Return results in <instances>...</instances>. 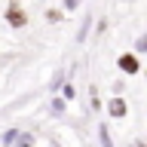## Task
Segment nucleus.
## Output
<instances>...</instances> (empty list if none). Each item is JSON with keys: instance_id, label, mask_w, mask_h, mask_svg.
I'll list each match as a JSON object with an SVG mask.
<instances>
[{"instance_id": "39448f33", "label": "nucleus", "mask_w": 147, "mask_h": 147, "mask_svg": "<svg viewBox=\"0 0 147 147\" xmlns=\"http://www.w3.org/2000/svg\"><path fill=\"white\" fill-rule=\"evenodd\" d=\"M98 141H101V147H113V138H110L107 123H98Z\"/></svg>"}, {"instance_id": "9d476101", "label": "nucleus", "mask_w": 147, "mask_h": 147, "mask_svg": "<svg viewBox=\"0 0 147 147\" xmlns=\"http://www.w3.org/2000/svg\"><path fill=\"white\" fill-rule=\"evenodd\" d=\"M80 6H83V0H61V9H64V12H77Z\"/></svg>"}, {"instance_id": "20e7f679", "label": "nucleus", "mask_w": 147, "mask_h": 147, "mask_svg": "<svg viewBox=\"0 0 147 147\" xmlns=\"http://www.w3.org/2000/svg\"><path fill=\"white\" fill-rule=\"evenodd\" d=\"M37 138L31 135V132H16V138H12V147H34Z\"/></svg>"}, {"instance_id": "f257e3e1", "label": "nucleus", "mask_w": 147, "mask_h": 147, "mask_svg": "<svg viewBox=\"0 0 147 147\" xmlns=\"http://www.w3.org/2000/svg\"><path fill=\"white\" fill-rule=\"evenodd\" d=\"M3 18H6V25L9 28H28L31 25V18H28V9L22 6V3H18V0H9L6 3V12H3Z\"/></svg>"}, {"instance_id": "9b49d317", "label": "nucleus", "mask_w": 147, "mask_h": 147, "mask_svg": "<svg viewBox=\"0 0 147 147\" xmlns=\"http://www.w3.org/2000/svg\"><path fill=\"white\" fill-rule=\"evenodd\" d=\"M92 107H95V110L101 107V104H98V89H95V86H92Z\"/></svg>"}, {"instance_id": "423d86ee", "label": "nucleus", "mask_w": 147, "mask_h": 147, "mask_svg": "<svg viewBox=\"0 0 147 147\" xmlns=\"http://www.w3.org/2000/svg\"><path fill=\"white\" fill-rule=\"evenodd\" d=\"M64 104H67V101H64L61 95H52V101H49V110H52L55 117H61V113H64Z\"/></svg>"}, {"instance_id": "1a4fd4ad", "label": "nucleus", "mask_w": 147, "mask_h": 147, "mask_svg": "<svg viewBox=\"0 0 147 147\" xmlns=\"http://www.w3.org/2000/svg\"><path fill=\"white\" fill-rule=\"evenodd\" d=\"M61 98H64V101H74V98H77V89H74V83H64V86H61Z\"/></svg>"}, {"instance_id": "ddd939ff", "label": "nucleus", "mask_w": 147, "mask_h": 147, "mask_svg": "<svg viewBox=\"0 0 147 147\" xmlns=\"http://www.w3.org/2000/svg\"><path fill=\"white\" fill-rule=\"evenodd\" d=\"M144 80H147V71H144Z\"/></svg>"}, {"instance_id": "0eeeda50", "label": "nucleus", "mask_w": 147, "mask_h": 147, "mask_svg": "<svg viewBox=\"0 0 147 147\" xmlns=\"http://www.w3.org/2000/svg\"><path fill=\"white\" fill-rule=\"evenodd\" d=\"M61 18H64V9H46V22H49V25H61Z\"/></svg>"}, {"instance_id": "6e6552de", "label": "nucleus", "mask_w": 147, "mask_h": 147, "mask_svg": "<svg viewBox=\"0 0 147 147\" xmlns=\"http://www.w3.org/2000/svg\"><path fill=\"white\" fill-rule=\"evenodd\" d=\"M132 52H138V55H147V31H144V34H138L135 46H132Z\"/></svg>"}, {"instance_id": "f03ea898", "label": "nucleus", "mask_w": 147, "mask_h": 147, "mask_svg": "<svg viewBox=\"0 0 147 147\" xmlns=\"http://www.w3.org/2000/svg\"><path fill=\"white\" fill-rule=\"evenodd\" d=\"M117 67H119V74H126V77H138V74H141V55L132 52V49L119 52L117 55Z\"/></svg>"}, {"instance_id": "f8f14e48", "label": "nucleus", "mask_w": 147, "mask_h": 147, "mask_svg": "<svg viewBox=\"0 0 147 147\" xmlns=\"http://www.w3.org/2000/svg\"><path fill=\"white\" fill-rule=\"evenodd\" d=\"M132 147H147V141H135V144H132Z\"/></svg>"}, {"instance_id": "7ed1b4c3", "label": "nucleus", "mask_w": 147, "mask_h": 147, "mask_svg": "<svg viewBox=\"0 0 147 147\" xmlns=\"http://www.w3.org/2000/svg\"><path fill=\"white\" fill-rule=\"evenodd\" d=\"M104 110H107L110 119H126V117H129V101L123 98V95H113V98H107Z\"/></svg>"}]
</instances>
